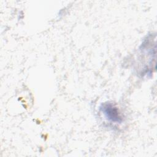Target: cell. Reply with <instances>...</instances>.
I'll use <instances>...</instances> for the list:
<instances>
[{
    "mask_svg": "<svg viewBox=\"0 0 157 157\" xmlns=\"http://www.w3.org/2000/svg\"><path fill=\"white\" fill-rule=\"evenodd\" d=\"M100 110L107 120L115 123L122 121V117L118 108L112 103L102 104Z\"/></svg>",
    "mask_w": 157,
    "mask_h": 157,
    "instance_id": "obj_1",
    "label": "cell"
}]
</instances>
